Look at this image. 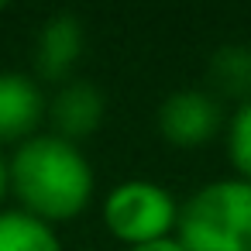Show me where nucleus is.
<instances>
[{
	"label": "nucleus",
	"mask_w": 251,
	"mask_h": 251,
	"mask_svg": "<svg viewBox=\"0 0 251 251\" xmlns=\"http://www.w3.org/2000/svg\"><path fill=\"white\" fill-rule=\"evenodd\" d=\"M206 79H210V93L220 100H237L248 103L251 100V49L248 45H224L210 55V69H206Z\"/></svg>",
	"instance_id": "8"
},
{
	"label": "nucleus",
	"mask_w": 251,
	"mask_h": 251,
	"mask_svg": "<svg viewBox=\"0 0 251 251\" xmlns=\"http://www.w3.org/2000/svg\"><path fill=\"white\" fill-rule=\"evenodd\" d=\"M49 110L45 93L25 73H0V148L35 138Z\"/></svg>",
	"instance_id": "6"
},
{
	"label": "nucleus",
	"mask_w": 251,
	"mask_h": 251,
	"mask_svg": "<svg viewBox=\"0 0 251 251\" xmlns=\"http://www.w3.org/2000/svg\"><path fill=\"white\" fill-rule=\"evenodd\" d=\"M52 117V134L62 138V141H86L100 124H103V114H107V100L103 93L86 83V79H69L55 90V97L49 100V110Z\"/></svg>",
	"instance_id": "5"
},
{
	"label": "nucleus",
	"mask_w": 251,
	"mask_h": 251,
	"mask_svg": "<svg viewBox=\"0 0 251 251\" xmlns=\"http://www.w3.org/2000/svg\"><path fill=\"white\" fill-rule=\"evenodd\" d=\"M0 251H62V241L52 224L25 210H0Z\"/></svg>",
	"instance_id": "9"
},
{
	"label": "nucleus",
	"mask_w": 251,
	"mask_h": 251,
	"mask_svg": "<svg viewBox=\"0 0 251 251\" xmlns=\"http://www.w3.org/2000/svg\"><path fill=\"white\" fill-rule=\"evenodd\" d=\"M227 155L237 179L251 182V100L241 103L227 121Z\"/></svg>",
	"instance_id": "10"
},
{
	"label": "nucleus",
	"mask_w": 251,
	"mask_h": 251,
	"mask_svg": "<svg viewBox=\"0 0 251 251\" xmlns=\"http://www.w3.org/2000/svg\"><path fill=\"white\" fill-rule=\"evenodd\" d=\"M176 220H179V203L165 186L151 179H127L114 186L103 200V224L127 248L172 237Z\"/></svg>",
	"instance_id": "3"
},
{
	"label": "nucleus",
	"mask_w": 251,
	"mask_h": 251,
	"mask_svg": "<svg viewBox=\"0 0 251 251\" xmlns=\"http://www.w3.org/2000/svg\"><path fill=\"white\" fill-rule=\"evenodd\" d=\"M7 193H11V158H4V151H0V203Z\"/></svg>",
	"instance_id": "12"
},
{
	"label": "nucleus",
	"mask_w": 251,
	"mask_h": 251,
	"mask_svg": "<svg viewBox=\"0 0 251 251\" xmlns=\"http://www.w3.org/2000/svg\"><path fill=\"white\" fill-rule=\"evenodd\" d=\"M127 251H182V244L176 237H162V241H151V244H138V248H127Z\"/></svg>",
	"instance_id": "11"
},
{
	"label": "nucleus",
	"mask_w": 251,
	"mask_h": 251,
	"mask_svg": "<svg viewBox=\"0 0 251 251\" xmlns=\"http://www.w3.org/2000/svg\"><path fill=\"white\" fill-rule=\"evenodd\" d=\"M224 127V103L210 90H176L158 107V134L176 148H203Z\"/></svg>",
	"instance_id": "4"
},
{
	"label": "nucleus",
	"mask_w": 251,
	"mask_h": 251,
	"mask_svg": "<svg viewBox=\"0 0 251 251\" xmlns=\"http://www.w3.org/2000/svg\"><path fill=\"white\" fill-rule=\"evenodd\" d=\"M86 31L76 14H52L38 35V73L52 83H69V73L79 62Z\"/></svg>",
	"instance_id": "7"
},
{
	"label": "nucleus",
	"mask_w": 251,
	"mask_h": 251,
	"mask_svg": "<svg viewBox=\"0 0 251 251\" xmlns=\"http://www.w3.org/2000/svg\"><path fill=\"white\" fill-rule=\"evenodd\" d=\"M93 186L83 148L55 134H35L11 155V193L25 213L52 227L79 217L93 200Z\"/></svg>",
	"instance_id": "1"
},
{
	"label": "nucleus",
	"mask_w": 251,
	"mask_h": 251,
	"mask_svg": "<svg viewBox=\"0 0 251 251\" xmlns=\"http://www.w3.org/2000/svg\"><path fill=\"white\" fill-rule=\"evenodd\" d=\"M182 251H251V182L213 179L200 186L176 220Z\"/></svg>",
	"instance_id": "2"
}]
</instances>
